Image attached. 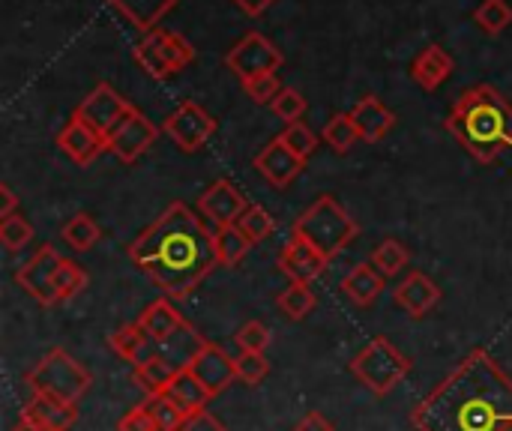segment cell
Wrapping results in <instances>:
<instances>
[{"mask_svg":"<svg viewBox=\"0 0 512 431\" xmlns=\"http://www.w3.org/2000/svg\"><path fill=\"white\" fill-rule=\"evenodd\" d=\"M351 120H354L360 138L369 141V144L384 141V135L393 132V126H396V114H393L381 99H375V96L360 99V102L351 108Z\"/></svg>","mask_w":512,"mask_h":431,"instance_id":"obj_20","label":"cell"},{"mask_svg":"<svg viewBox=\"0 0 512 431\" xmlns=\"http://www.w3.org/2000/svg\"><path fill=\"white\" fill-rule=\"evenodd\" d=\"M234 366L237 381H243L246 387H258L270 375V360L258 351H240V357H234Z\"/></svg>","mask_w":512,"mask_h":431,"instance_id":"obj_37","label":"cell"},{"mask_svg":"<svg viewBox=\"0 0 512 431\" xmlns=\"http://www.w3.org/2000/svg\"><path fill=\"white\" fill-rule=\"evenodd\" d=\"M282 141H285V147L294 153V156H300L303 162L315 153V147H318V135L300 120V123H291V126H285L282 129V135H279Z\"/></svg>","mask_w":512,"mask_h":431,"instance_id":"obj_38","label":"cell"},{"mask_svg":"<svg viewBox=\"0 0 512 431\" xmlns=\"http://www.w3.org/2000/svg\"><path fill=\"white\" fill-rule=\"evenodd\" d=\"M474 21L486 30V33H504L512 24V6L510 0H483L480 9L474 12Z\"/></svg>","mask_w":512,"mask_h":431,"instance_id":"obj_34","label":"cell"},{"mask_svg":"<svg viewBox=\"0 0 512 431\" xmlns=\"http://www.w3.org/2000/svg\"><path fill=\"white\" fill-rule=\"evenodd\" d=\"M57 147L81 168L93 165L102 153H108V138H102L99 132H93L87 123H81L78 117H72L60 132H57Z\"/></svg>","mask_w":512,"mask_h":431,"instance_id":"obj_17","label":"cell"},{"mask_svg":"<svg viewBox=\"0 0 512 431\" xmlns=\"http://www.w3.org/2000/svg\"><path fill=\"white\" fill-rule=\"evenodd\" d=\"M57 294H60V303H69L72 297H78L84 288H87V273L81 264H75L72 258H63L60 261V270H57Z\"/></svg>","mask_w":512,"mask_h":431,"instance_id":"obj_36","label":"cell"},{"mask_svg":"<svg viewBox=\"0 0 512 431\" xmlns=\"http://www.w3.org/2000/svg\"><path fill=\"white\" fill-rule=\"evenodd\" d=\"M321 138L330 144V150L333 153H348L357 141H363L360 138V132H357V126H354V120H351V111L348 114H336V117H330L327 120V126H324V132H321Z\"/></svg>","mask_w":512,"mask_h":431,"instance_id":"obj_32","label":"cell"},{"mask_svg":"<svg viewBox=\"0 0 512 431\" xmlns=\"http://www.w3.org/2000/svg\"><path fill=\"white\" fill-rule=\"evenodd\" d=\"M270 108L279 120H285V126H291V123H300V117L306 114V96L294 87H282V93L273 99Z\"/></svg>","mask_w":512,"mask_h":431,"instance_id":"obj_40","label":"cell"},{"mask_svg":"<svg viewBox=\"0 0 512 431\" xmlns=\"http://www.w3.org/2000/svg\"><path fill=\"white\" fill-rule=\"evenodd\" d=\"M243 90H246V96H249L252 102H258V105H273V99L282 93V84H279L276 72H270V75H258V78L243 81Z\"/></svg>","mask_w":512,"mask_h":431,"instance_id":"obj_41","label":"cell"},{"mask_svg":"<svg viewBox=\"0 0 512 431\" xmlns=\"http://www.w3.org/2000/svg\"><path fill=\"white\" fill-rule=\"evenodd\" d=\"M180 0H108V6L120 15V18H126L138 33H150V30H156L159 27V21L177 6Z\"/></svg>","mask_w":512,"mask_h":431,"instance_id":"obj_23","label":"cell"},{"mask_svg":"<svg viewBox=\"0 0 512 431\" xmlns=\"http://www.w3.org/2000/svg\"><path fill=\"white\" fill-rule=\"evenodd\" d=\"M213 234L189 204L174 201L129 243V261L168 300H186L219 264Z\"/></svg>","mask_w":512,"mask_h":431,"instance_id":"obj_2","label":"cell"},{"mask_svg":"<svg viewBox=\"0 0 512 431\" xmlns=\"http://www.w3.org/2000/svg\"><path fill=\"white\" fill-rule=\"evenodd\" d=\"M294 431H336V426L324 417V414H318V411H309L297 426H294Z\"/></svg>","mask_w":512,"mask_h":431,"instance_id":"obj_45","label":"cell"},{"mask_svg":"<svg viewBox=\"0 0 512 431\" xmlns=\"http://www.w3.org/2000/svg\"><path fill=\"white\" fill-rule=\"evenodd\" d=\"M225 63H228V69H231V72L240 78V84H243V81H249V78L276 72V69L285 63V57H282V51H279L264 33L249 30V33L225 54Z\"/></svg>","mask_w":512,"mask_h":431,"instance_id":"obj_9","label":"cell"},{"mask_svg":"<svg viewBox=\"0 0 512 431\" xmlns=\"http://www.w3.org/2000/svg\"><path fill=\"white\" fill-rule=\"evenodd\" d=\"M180 431H228V429H225V423H222V420H216L210 411H201V414L186 417V423H183V429Z\"/></svg>","mask_w":512,"mask_h":431,"instance_id":"obj_44","label":"cell"},{"mask_svg":"<svg viewBox=\"0 0 512 431\" xmlns=\"http://www.w3.org/2000/svg\"><path fill=\"white\" fill-rule=\"evenodd\" d=\"M237 225H240V231L252 240V246L264 243V240L276 231V219H273V213H270V210H264L261 204H249V210L243 213V219H240Z\"/></svg>","mask_w":512,"mask_h":431,"instance_id":"obj_33","label":"cell"},{"mask_svg":"<svg viewBox=\"0 0 512 431\" xmlns=\"http://www.w3.org/2000/svg\"><path fill=\"white\" fill-rule=\"evenodd\" d=\"M351 375L375 396H387L411 375V360L390 339L378 336L351 360Z\"/></svg>","mask_w":512,"mask_h":431,"instance_id":"obj_6","label":"cell"},{"mask_svg":"<svg viewBox=\"0 0 512 431\" xmlns=\"http://www.w3.org/2000/svg\"><path fill=\"white\" fill-rule=\"evenodd\" d=\"M117 431H159V426L153 423V417L147 414V408H144V405H138V408L126 411V414L120 417Z\"/></svg>","mask_w":512,"mask_h":431,"instance_id":"obj_43","label":"cell"},{"mask_svg":"<svg viewBox=\"0 0 512 431\" xmlns=\"http://www.w3.org/2000/svg\"><path fill=\"white\" fill-rule=\"evenodd\" d=\"M24 384L33 390V393H45V396H54V399H63L69 405H78L81 396H87L93 378L90 372L72 360L63 348H51L24 378Z\"/></svg>","mask_w":512,"mask_h":431,"instance_id":"obj_5","label":"cell"},{"mask_svg":"<svg viewBox=\"0 0 512 431\" xmlns=\"http://www.w3.org/2000/svg\"><path fill=\"white\" fill-rule=\"evenodd\" d=\"M159 132L162 129H156L138 108H132L126 120L108 135V153H114L123 165H132L156 144Z\"/></svg>","mask_w":512,"mask_h":431,"instance_id":"obj_12","label":"cell"},{"mask_svg":"<svg viewBox=\"0 0 512 431\" xmlns=\"http://www.w3.org/2000/svg\"><path fill=\"white\" fill-rule=\"evenodd\" d=\"M384 282H387V279L366 261V264L354 267V270L342 279V291H345V297H348L354 306L366 309V306H372V303L378 300V294L384 291Z\"/></svg>","mask_w":512,"mask_h":431,"instance_id":"obj_25","label":"cell"},{"mask_svg":"<svg viewBox=\"0 0 512 431\" xmlns=\"http://www.w3.org/2000/svg\"><path fill=\"white\" fill-rule=\"evenodd\" d=\"M408 261H411V252H408L399 240H384V243H378V246L372 249V255H369V264H372L384 279L399 276V273L408 267Z\"/></svg>","mask_w":512,"mask_h":431,"instance_id":"obj_30","label":"cell"},{"mask_svg":"<svg viewBox=\"0 0 512 431\" xmlns=\"http://www.w3.org/2000/svg\"><path fill=\"white\" fill-rule=\"evenodd\" d=\"M444 126L477 162L492 165L512 147V102L492 84L471 87L459 96Z\"/></svg>","mask_w":512,"mask_h":431,"instance_id":"obj_3","label":"cell"},{"mask_svg":"<svg viewBox=\"0 0 512 431\" xmlns=\"http://www.w3.org/2000/svg\"><path fill=\"white\" fill-rule=\"evenodd\" d=\"M30 240H33V225L21 213H15L9 219H0V243L9 252H21Z\"/></svg>","mask_w":512,"mask_h":431,"instance_id":"obj_39","label":"cell"},{"mask_svg":"<svg viewBox=\"0 0 512 431\" xmlns=\"http://www.w3.org/2000/svg\"><path fill=\"white\" fill-rule=\"evenodd\" d=\"M246 210H249L246 195L228 177H222L213 186H207V192H201V198H198V213L207 216L216 228L237 225Z\"/></svg>","mask_w":512,"mask_h":431,"instance_id":"obj_14","label":"cell"},{"mask_svg":"<svg viewBox=\"0 0 512 431\" xmlns=\"http://www.w3.org/2000/svg\"><path fill=\"white\" fill-rule=\"evenodd\" d=\"M186 369L207 387L210 396L225 393L234 381H237V366L234 357H228V351L216 342H207L192 354V360L186 363Z\"/></svg>","mask_w":512,"mask_h":431,"instance_id":"obj_13","label":"cell"},{"mask_svg":"<svg viewBox=\"0 0 512 431\" xmlns=\"http://www.w3.org/2000/svg\"><path fill=\"white\" fill-rule=\"evenodd\" d=\"M135 105L132 102H126L111 84H96L81 102H78V108H75V114L72 117H78L81 123H87L93 132H99L102 138H108L123 120H126V114L132 111Z\"/></svg>","mask_w":512,"mask_h":431,"instance_id":"obj_10","label":"cell"},{"mask_svg":"<svg viewBox=\"0 0 512 431\" xmlns=\"http://www.w3.org/2000/svg\"><path fill=\"white\" fill-rule=\"evenodd\" d=\"M180 369H183L180 363H174V360H168L165 354H159V357L150 360L147 366H138V369H135V384H138L147 396H162V393H168V387H171V381H174V375H177Z\"/></svg>","mask_w":512,"mask_h":431,"instance_id":"obj_27","label":"cell"},{"mask_svg":"<svg viewBox=\"0 0 512 431\" xmlns=\"http://www.w3.org/2000/svg\"><path fill=\"white\" fill-rule=\"evenodd\" d=\"M291 234L303 237L309 246H315L327 261L342 255L360 234V225L351 219V213L333 198L321 195L291 228Z\"/></svg>","mask_w":512,"mask_h":431,"instance_id":"obj_4","label":"cell"},{"mask_svg":"<svg viewBox=\"0 0 512 431\" xmlns=\"http://www.w3.org/2000/svg\"><path fill=\"white\" fill-rule=\"evenodd\" d=\"M165 396H168L186 417L207 411V402L213 399V396L207 393V387H204L189 369H180V372L174 375V381H171V387H168Z\"/></svg>","mask_w":512,"mask_h":431,"instance_id":"obj_26","label":"cell"},{"mask_svg":"<svg viewBox=\"0 0 512 431\" xmlns=\"http://www.w3.org/2000/svg\"><path fill=\"white\" fill-rule=\"evenodd\" d=\"M138 324L159 342V345H168V342H174L183 330H186V321H183V315L174 309V303L168 300V297H159V300H153L141 315H138Z\"/></svg>","mask_w":512,"mask_h":431,"instance_id":"obj_22","label":"cell"},{"mask_svg":"<svg viewBox=\"0 0 512 431\" xmlns=\"http://www.w3.org/2000/svg\"><path fill=\"white\" fill-rule=\"evenodd\" d=\"M213 243H216V258H219L222 267H237L249 255V249H252V240L240 231V225L216 228Z\"/></svg>","mask_w":512,"mask_h":431,"instance_id":"obj_28","label":"cell"},{"mask_svg":"<svg viewBox=\"0 0 512 431\" xmlns=\"http://www.w3.org/2000/svg\"><path fill=\"white\" fill-rule=\"evenodd\" d=\"M453 75V57L441 45H426L414 60H411V78L423 90H438L447 78Z\"/></svg>","mask_w":512,"mask_h":431,"instance_id":"obj_24","label":"cell"},{"mask_svg":"<svg viewBox=\"0 0 512 431\" xmlns=\"http://www.w3.org/2000/svg\"><path fill=\"white\" fill-rule=\"evenodd\" d=\"M60 255H57V249L54 246H39L18 270H15V285L27 294V297H33L39 306H57L60 303V294H57V285H54V279H57V270H60Z\"/></svg>","mask_w":512,"mask_h":431,"instance_id":"obj_8","label":"cell"},{"mask_svg":"<svg viewBox=\"0 0 512 431\" xmlns=\"http://www.w3.org/2000/svg\"><path fill=\"white\" fill-rule=\"evenodd\" d=\"M315 294H312V288L309 285H303V282H291L279 297H276V306H279V312L288 318V321H303L309 312H315Z\"/></svg>","mask_w":512,"mask_h":431,"instance_id":"obj_31","label":"cell"},{"mask_svg":"<svg viewBox=\"0 0 512 431\" xmlns=\"http://www.w3.org/2000/svg\"><path fill=\"white\" fill-rule=\"evenodd\" d=\"M255 168H258V174H261L267 183H273L276 189H288V186L300 177V171L306 168V162H303L300 156H294V153L285 147V141L276 135V138L255 156Z\"/></svg>","mask_w":512,"mask_h":431,"instance_id":"obj_18","label":"cell"},{"mask_svg":"<svg viewBox=\"0 0 512 431\" xmlns=\"http://www.w3.org/2000/svg\"><path fill=\"white\" fill-rule=\"evenodd\" d=\"M441 288H438V282H432L426 273H420V270H414V273H408L396 288H393V300H396V306L408 315V318H426L429 312H435L438 309V303H441Z\"/></svg>","mask_w":512,"mask_h":431,"instance_id":"obj_16","label":"cell"},{"mask_svg":"<svg viewBox=\"0 0 512 431\" xmlns=\"http://www.w3.org/2000/svg\"><path fill=\"white\" fill-rule=\"evenodd\" d=\"M60 237H63V243H66L72 252H90V249L99 243L102 231H99V225H96V219H93L90 213H75V216L63 225Z\"/></svg>","mask_w":512,"mask_h":431,"instance_id":"obj_29","label":"cell"},{"mask_svg":"<svg viewBox=\"0 0 512 431\" xmlns=\"http://www.w3.org/2000/svg\"><path fill=\"white\" fill-rule=\"evenodd\" d=\"M108 345H111V351L117 354V357H123V360H129L135 369L138 366H147L150 360H156L159 354H162V345L135 321V324H123L120 330H114L111 336H108Z\"/></svg>","mask_w":512,"mask_h":431,"instance_id":"obj_19","label":"cell"},{"mask_svg":"<svg viewBox=\"0 0 512 431\" xmlns=\"http://www.w3.org/2000/svg\"><path fill=\"white\" fill-rule=\"evenodd\" d=\"M135 63L156 81L180 72L183 66H189L195 60V48L174 30L156 27L147 36H141L132 48Z\"/></svg>","mask_w":512,"mask_h":431,"instance_id":"obj_7","label":"cell"},{"mask_svg":"<svg viewBox=\"0 0 512 431\" xmlns=\"http://www.w3.org/2000/svg\"><path fill=\"white\" fill-rule=\"evenodd\" d=\"M234 3H237L246 15H252V18H255V15H261V12H267L276 0H234Z\"/></svg>","mask_w":512,"mask_h":431,"instance_id":"obj_47","label":"cell"},{"mask_svg":"<svg viewBox=\"0 0 512 431\" xmlns=\"http://www.w3.org/2000/svg\"><path fill=\"white\" fill-rule=\"evenodd\" d=\"M12 431H51V429H45V426H39L36 420H30V417H21L18 420V426Z\"/></svg>","mask_w":512,"mask_h":431,"instance_id":"obj_48","label":"cell"},{"mask_svg":"<svg viewBox=\"0 0 512 431\" xmlns=\"http://www.w3.org/2000/svg\"><path fill=\"white\" fill-rule=\"evenodd\" d=\"M234 342H237L240 351H258V354H264L267 345H270V330L261 321H249V324H243L237 330Z\"/></svg>","mask_w":512,"mask_h":431,"instance_id":"obj_42","label":"cell"},{"mask_svg":"<svg viewBox=\"0 0 512 431\" xmlns=\"http://www.w3.org/2000/svg\"><path fill=\"white\" fill-rule=\"evenodd\" d=\"M147 414L153 417V423L159 426V431H180L186 423V414L162 393V396H147L144 402Z\"/></svg>","mask_w":512,"mask_h":431,"instance_id":"obj_35","label":"cell"},{"mask_svg":"<svg viewBox=\"0 0 512 431\" xmlns=\"http://www.w3.org/2000/svg\"><path fill=\"white\" fill-rule=\"evenodd\" d=\"M162 132H165L183 153H195V150H201V147L213 138V132H216V117L207 114L198 102L186 99V102H180V105L168 114V120L162 123Z\"/></svg>","mask_w":512,"mask_h":431,"instance_id":"obj_11","label":"cell"},{"mask_svg":"<svg viewBox=\"0 0 512 431\" xmlns=\"http://www.w3.org/2000/svg\"><path fill=\"white\" fill-rule=\"evenodd\" d=\"M327 267H330V261H327L315 246H309L303 237H297V234H291L288 243H285L282 252H279V270H282L291 282L312 285L315 279L324 276Z\"/></svg>","mask_w":512,"mask_h":431,"instance_id":"obj_15","label":"cell"},{"mask_svg":"<svg viewBox=\"0 0 512 431\" xmlns=\"http://www.w3.org/2000/svg\"><path fill=\"white\" fill-rule=\"evenodd\" d=\"M15 207H18V198H15V192L3 183V186H0V219L15 216Z\"/></svg>","mask_w":512,"mask_h":431,"instance_id":"obj_46","label":"cell"},{"mask_svg":"<svg viewBox=\"0 0 512 431\" xmlns=\"http://www.w3.org/2000/svg\"><path fill=\"white\" fill-rule=\"evenodd\" d=\"M21 417H30L39 426L51 431H72V426L78 423L75 405H69L63 399H54V396H45V393H33L30 402L21 408Z\"/></svg>","mask_w":512,"mask_h":431,"instance_id":"obj_21","label":"cell"},{"mask_svg":"<svg viewBox=\"0 0 512 431\" xmlns=\"http://www.w3.org/2000/svg\"><path fill=\"white\" fill-rule=\"evenodd\" d=\"M417 431H512V378L501 363L471 351L411 414Z\"/></svg>","mask_w":512,"mask_h":431,"instance_id":"obj_1","label":"cell"}]
</instances>
